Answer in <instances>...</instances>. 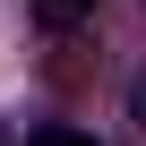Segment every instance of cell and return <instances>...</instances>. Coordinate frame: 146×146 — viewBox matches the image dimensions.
I'll list each match as a JSON object with an SVG mask.
<instances>
[{
    "mask_svg": "<svg viewBox=\"0 0 146 146\" xmlns=\"http://www.w3.org/2000/svg\"><path fill=\"white\" fill-rule=\"evenodd\" d=\"M95 9H103V0H35L43 26H78V17H95Z\"/></svg>",
    "mask_w": 146,
    "mask_h": 146,
    "instance_id": "6da1fadb",
    "label": "cell"
},
{
    "mask_svg": "<svg viewBox=\"0 0 146 146\" xmlns=\"http://www.w3.org/2000/svg\"><path fill=\"white\" fill-rule=\"evenodd\" d=\"M26 146H95V137H86V129H60V120H52V129H35Z\"/></svg>",
    "mask_w": 146,
    "mask_h": 146,
    "instance_id": "7a4b0ae2",
    "label": "cell"
}]
</instances>
